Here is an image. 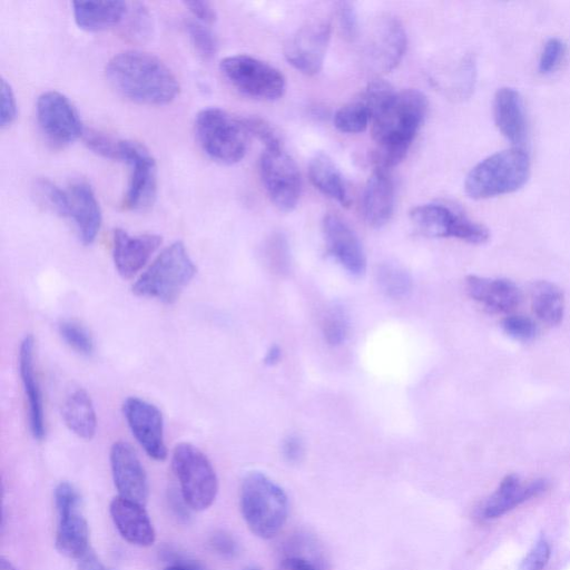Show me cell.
Returning a JSON list of instances; mask_svg holds the SVG:
<instances>
[{
    "mask_svg": "<svg viewBox=\"0 0 570 570\" xmlns=\"http://www.w3.org/2000/svg\"><path fill=\"white\" fill-rule=\"evenodd\" d=\"M428 111V99L419 90L395 91L372 114L375 168L390 170L406 156Z\"/></svg>",
    "mask_w": 570,
    "mask_h": 570,
    "instance_id": "obj_1",
    "label": "cell"
},
{
    "mask_svg": "<svg viewBox=\"0 0 570 570\" xmlns=\"http://www.w3.org/2000/svg\"><path fill=\"white\" fill-rule=\"evenodd\" d=\"M106 77L122 97L142 105L170 104L179 92L176 76L158 57L141 50H125L106 65Z\"/></svg>",
    "mask_w": 570,
    "mask_h": 570,
    "instance_id": "obj_2",
    "label": "cell"
},
{
    "mask_svg": "<svg viewBox=\"0 0 570 570\" xmlns=\"http://www.w3.org/2000/svg\"><path fill=\"white\" fill-rule=\"evenodd\" d=\"M239 508L252 533L272 539L286 523L288 499L283 488L271 478L259 471H250L240 483Z\"/></svg>",
    "mask_w": 570,
    "mask_h": 570,
    "instance_id": "obj_3",
    "label": "cell"
},
{
    "mask_svg": "<svg viewBox=\"0 0 570 570\" xmlns=\"http://www.w3.org/2000/svg\"><path fill=\"white\" fill-rule=\"evenodd\" d=\"M530 158L521 147L494 153L466 175L464 190L470 198L487 199L520 189L530 176Z\"/></svg>",
    "mask_w": 570,
    "mask_h": 570,
    "instance_id": "obj_4",
    "label": "cell"
},
{
    "mask_svg": "<svg viewBox=\"0 0 570 570\" xmlns=\"http://www.w3.org/2000/svg\"><path fill=\"white\" fill-rule=\"evenodd\" d=\"M196 274L185 245L177 240L165 247L132 285L137 296L163 303L175 302Z\"/></svg>",
    "mask_w": 570,
    "mask_h": 570,
    "instance_id": "obj_5",
    "label": "cell"
},
{
    "mask_svg": "<svg viewBox=\"0 0 570 570\" xmlns=\"http://www.w3.org/2000/svg\"><path fill=\"white\" fill-rule=\"evenodd\" d=\"M195 134L204 153L220 164H236L246 154L249 134L240 118L224 109H202L195 118Z\"/></svg>",
    "mask_w": 570,
    "mask_h": 570,
    "instance_id": "obj_6",
    "label": "cell"
},
{
    "mask_svg": "<svg viewBox=\"0 0 570 570\" xmlns=\"http://www.w3.org/2000/svg\"><path fill=\"white\" fill-rule=\"evenodd\" d=\"M171 468L180 494L193 511H204L215 501L218 478L206 454L188 442L178 443L171 454Z\"/></svg>",
    "mask_w": 570,
    "mask_h": 570,
    "instance_id": "obj_7",
    "label": "cell"
},
{
    "mask_svg": "<svg viewBox=\"0 0 570 570\" xmlns=\"http://www.w3.org/2000/svg\"><path fill=\"white\" fill-rule=\"evenodd\" d=\"M219 69L240 94L259 100H276L285 91L284 75L272 65L248 55L225 57Z\"/></svg>",
    "mask_w": 570,
    "mask_h": 570,
    "instance_id": "obj_8",
    "label": "cell"
},
{
    "mask_svg": "<svg viewBox=\"0 0 570 570\" xmlns=\"http://www.w3.org/2000/svg\"><path fill=\"white\" fill-rule=\"evenodd\" d=\"M410 219L414 228L428 237H453L470 244H483L490 238L485 226L443 204L415 206L410 212Z\"/></svg>",
    "mask_w": 570,
    "mask_h": 570,
    "instance_id": "obj_9",
    "label": "cell"
},
{
    "mask_svg": "<svg viewBox=\"0 0 570 570\" xmlns=\"http://www.w3.org/2000/svg\"><path fill=\"white\" fill-rule=\"evenodd\" d=\"M114 160L124 161L130 168L124 207L129 210L150 207L157 193V167L149 150L138 141L118 139Z\"/></svg>",
    "mask_w": 570,
    "mask_h": 570,
    "instance_id": "obj_10",
    "label": "cell"
},
{
    "mask_svg": "<svg viewBox=\"0 0 570 570\" xmlns=\"http://www.w3.org/2000/svg\"><path fill=\"white\" fill-rule=\"evenodd\" d=\"M259 174L274 205L284 213L295 209L302 191V179L296 163L283 148L264 150Z\"/></svg>",
    "mask_w": 570,
    "mask_h": 570,
    "instance_id": "obj_11",
    "label": "cell"
},
{
    "mask_svg": "<svg viewBox=\"0 0 570 570\" xmlns=\"http://www.w3.org/2000/svg\"><path fill=\"white\" fill-rule=\"evenodd\" d=\"M36 114L41 132L56 147H65L85 134L78 110L59 91L42 92L37 99Z\"/></svg>",
    "mask_w": 570,
    "mask_h": 570,
    "instance_id": "obj_12",
    "label": "cell"
},
{
    "mask_svg": "<svg viewBox=\"0 0 570 570\" xmlns=\"http://www.w3.org/2000/svg\"><path fill=\"white\" fill-rule=\"evenodd\" d=\"M331 38V23L314 19L302 26L285 43L284 56L296 70L314 76L323 67Z\"/></svg>",
    "mask_w": 570,
    "mask_h": 570,
    "instance_id": "obj_13",
    "label": "cell"
},
{
    "mask_svg": "<svg viewBox=\"0 0 570 570\" xmlns=\"http://www.w3.org/2000/svg\"><path fill=\"white\" fill-rule=\"evenodd\" d=\"M122 413L127 424L146 454L155 461L167 458L164 436V419L160 410L137 396L124 401Z\"/></svg>",
    "mask_w": 570,
    "mask_h": 570,
    "instance_id": "obj_14",
    "label": "cell"
},
{
    "mask_svg": "<svg viewBox=\"0 0 570 570\" xmlns=\"http://www.w3.org/2000/svg\"><path fill=\"white\" fill-rule=\"evenodd\" d=\"M406 50V33L392 16L376 20L365 46L366 62L376 72H389L402 60Z\"/></svg>",
    "mask_w": 570,
    "mask_h": 570,
    "instance_id": "obj_15",
    "label": "cell"
},
{
    "mask_svg": "<svg viewBox=\"0 0 570 570\" xmlns=\"http://www.w3.org/2000/svg\"><path fill=\"white\" fill-rule=\"evenodd\" d=\"M109 461L118 495L145 505L149 497L148 478L132 446L124 441L115 442Z\"/></svg>",
    "mask_w": 570,
    "mask_h": 570,
    "instance_id": "obj_16",
    "label": "cell"
},
{
    "mask_svg": "<svg viewBox=\"0 0 570 570\" xmlns=\"http://www.w3.org/2000/svg\"><path fill=\"white\" fill-rule=\"evenodd\" d=\"M323 234L328 253L352 276L360 277L366 271L363 246L351 227L334 214L323 219Z\"/></svg>",
    "mask_w": 570,
    "mask_h": 570,
    "instance_id": "obj_17",
    "label": "cell"
},
{
    "mask_svg": "<svg viewBox=\"0 0 570 570\" xmlns=\"http://www.w3.org/2000/svg\"><path fill=\"white\" fill-rule=\"evenodd\" d=\"M157 234L129 235L121 228L112 233V259L117 272L124 278L136 275L161 244Z\"/></svg>",
    "mask_w": 570,
    "mask_h": 570,
    "instance_id": "obj_18",
    "label": "cell"
},
{
    "mask_svg": "<svg viewBox=\"0 0 570 570\" xmlns=\"http://www.w3.org/2000/svg\"><path fill=\"white\" fill-rule=\"evenodd\" d=\"M109 514L119 534L130 544L147 548L155 543L156 531L144 504L117 495L110 501Z\"/></svg>",
    "mask_w": 570,
    "mask_h": 570,
    "instance_id": "obj_19",
    "label": "cell"
},
{
    "mask_svg": "<svg viewBox=\"0 0 570 570\" xmlns=\"http://www.w3.org/2000/svg\"><path fill=\"white\" fill-rule=\"evenodd\" d=\"M469 296L490 313H509L521 302L517 284L508 278H487L478 275L465 277Z\"/></svg>",
    "mask_w": 570,
    "mask_h": 570,
    "instance_id": "obj_20",
    "label": "cell"
},
{
    "mask_svg": "<svg viewBox=\"0 0 570 570\" xmlns=\"http://www.w3.org/2000/svg\"><path fill=\"white\" fill-rule=\"evenodd\" d=\"M35 341L32 335H26L19 347V374L28 403L30 433L36 440H42L46 434L43 402L40 385L33 363Z\"/></svg>",
    "mask_w": 570,
    "mask_h": 570,
    "instance_id": "obj_21",
    "label": "cell"
},
{
    "mask_svg": "<svg viewBox=\"0 0 570 570\" xmlns=\"http://www.w3.org/2000/svg\"><path fill=\"white\" fill-rule=\"evenodd\" d=\"M69 196V218L73 222L78 236L85 245L94 243L101 227V210L91 186L83 180L71 183Z\"/></svg>",
    "mask_w": 570,
    "mask_h": 570,
    "instance_id": "obj_22",
    "label": "cell"
},
{
    "mask_svg": "<svg viewBox=\"0 0 570 570\" xmlns=\"http://www.w3.org/2000/svg\"><path fill=\"white\" fill-rule=\"evenodd\" d=\"M493 118L501 135L515 147L527 136V118L520 92L512 87H501L493 98Z\"/></svg>",
    "mask_w": 570,
    "mask_h": 570,
    "instance_id": "obj_23",
    "label": "cell"
},
{
    "mask_svg": "<svg viewBox=\"0 0 570 570\" xmlns=\"http://www.w3.org/2000/svg\"><path fill=\"white\" fill-rule=\"evenodd\" d=\"M394 184L389 170L375 168L368 178L363 195V215L375 228L384 226L394 210Z\"/></svg>",
    "mask_w": 570,
    "mask_h": 570,
    "instance_id": "obj_24",
    "label": "cell"
},
{
    "mask_svg": "<svg viewBox=\"0 0 570 570\" xmlns=\"http://www.w3.org/2000/svg\"><path fill=\"white\" fill-rule=\"evenodd\" d=\"M56 548L62 556L78 560L89 549V527L80 505L57 511Z\"/></svg>",
    "mask_w": 570,
    "mask_h": 570,
    "instance_id": "obj_25",
    "label": "cell"
},
{
    "mask_svg": "<svg viewBox=\"0 0 570 570\" xmlns=\"http://www.w3.org/2000/svg\"><path fill=\"white\" fill-rule=\"evenodd\" d=\"M544 489L541 480L523 484L518 475H507L498 489L487 500L482 515L484 519H497L537 495Z\"/></svg>",
    "mask_w": 570,
    "mask_h": 570,
    "instance_id": "obj_26",
    "label": "cell"
},
{
    "mask_svg": "<svg viewBox=\"0 0 570 570\" xmlns=\"http://www.w3.org/2000/svg\"><path fill=\"white\" fill-rule=\"evenodd\" d=\"M124 1H73L72 13L77 26L86 31H101L120 23L128 14Z\"/></svg>",
    "mask_w": 570,
    "mask_h": 570,
    "instance_id": "obj_27",
    "label": "cell"
},
{
    "mask_svg": "<svg viewBox=\"0 0 570 570\" xmlns=\"http://www.w3.org/2000/svg\"><path fill=\"white\" fill-rule=\"evenodd\" d=\"M308 177L322 194L344 207L350 206L351 197L344 177L330 156L324 153L315 154L308 164Z\"/></svg>",
    "mask_w": 570,
    "mask_h": 570,
    "instance_id": "obj_28",
    "label": "cell"
},
{
    "mask_svg": "<svg viewBox=\"0 0 570 570\" xmlns=\"http://www.w3.org/2000/svg\"><path fill=\"white\" fill-rule=\"evenodd\" d=\"M62 417L77 436L90 440L97 429V416L89 394L83 389L72 391L62 406Z\"/></svg>",
    "mask_w": 570,
    "mask_h": 570,
    "instance_id": "obj_29",
    "label": "cell"
},
{
    "mask_svg": "<svg viewBox=\"0 0 570 570\" xmlns=\"http://www.w3.org/2000/svg\"><path fill=\"white\" fill-rule=\"evenodd\" d=\"M531 305L535 316L549 326L561 323L564 315L562 289L549 281H538L531 288Z\"/></svg>",
    "mask_w": 570,
    "mask_h": 570,
    "instance_id": "obj_30",
    "label": "cell"
},
{
    "mask_svg": "<svg viewBox=\"0 0 570 570\" xmlns=\"http://www.w3.org/2000/svg\"><path fill=\"white\" fill-rule=\"evenodd\" d=\"M371 120V109L362 97L345 104L334 115V126L346 134L364 131Z\"/></svg>",
    "mask_w": 570,
    "mask_h": 570,
    "instance_id": "obj_31",
    "label": "cell"
},
{
    "mask_svg": "<svg viewBox=\"0 0 570 570\" xmlns=\"http://www.w3.org/2000/svg\"><path fill=\"white\" fill-rule=\"evenodd\" d=\"M376 282L381 291L391 298H403L412 289V278L400 266L383 264L376 271Z\"/></svg>",
    "mask_w": 570,
    "mask_h": 570,
    "instance_id": "obj_32",
    "label": "cell"
},
{
    "mask_svg": "<svg viewBox=\"0 0 570 570\" xmlns=\"http://www.w3.org/2000/svg\"><path fill=\"white\" fill-rule=\"evenodd\" d=\"M33 189L38 200L48 209L61 217L69 216L70 204L67 190L61 189L48 178L36 179Z\"/></svg>",
    "mask_w": 570,
    "mask_h": 570,
    "instance_id": "obj_33",
    "label": "cell"
},
{
    "mask_svg": "<svg viewBox=\"0 0 570 570\" xmlns=\"http://www.w3.org/2000/svg\"><path fill=\"white\" fill-rule=\"evenodd\" d=\"M184 27L196 52L205 60L212 59L217 52L218 42L213 30L196 19H187Z\"/></svg>",
    "mask_w": 570,
    "mask_h": 570,
    "instance_id": "obj_34",
    "label": "cell"
},
{
    "mask_svg": "<svg viewBox=\"0 0 570 570\" xmlns=\"http://www.w3.org/2000/svg\"><path fill=\"white\" fill-rule=\"evenodd\" d=\"M58 331L65 343L81 355H90L95 344L90 332L76 321L66 320L59 323Z\"/></svg>",
    "mask_w": 570,
    "mask_h": 570,
    "instance_id": "obj_35",
    "label": "cell"
},
{
    "mask_svg": "<svg viewBox=\"0 0 570 570\" xmlns=\"http://www.w3.org/2000/svg\"><path fill=\"white\" fill-rule=\"evenodd\" d=\"M347 333L348 322L343 311L341 308L331 309L323 322L325 341L332 346H337L346 340Z\"/></svg>",
    "mask_w": 570,
    "mask_h": 570,
    "instance_id": "obj_36",
    "label": "cell"
},
{
    "mask_svg": "<svg viewBox=\"0 0 570 570\" xmlns=\"http://www.w3.org/2000/svg\"><path fill=\"white\" fill-rule=\"evenodd\" d=\"M502 331L511 338L520 342L533 340L538 333L535 323L528 316L509 315L501 321Z\"/></svg>",
    "mask_w": 570,
    "mask_h": 570,
    "instance_id": "obj_37",
    "label": "cell"
},
{
    "mask_svg": "<svg viewBox=\"0 0 570 570\" xmlns=\"http://www.w3.org/2000/svg\"><path fill=\"white\" fill-rule=\"evenodd\" d=\"M240 119L247 132L261 140L265 149L283 148L279 136L266 120L255 116Z\"/></svg>",
    "mask_w": 570,
    "mask_h": 570,
    "instance_id": "obj_38",
    "label": "cell"
},
{
    "mask_svg": "<svg viewBox=\"0 0 570 570\" xmlns=\"http://www.w3.org/2000/svg\"><path fill=\"white\" fill-rule=\"evenodd\" d=\"M566 53V45L559 38H550L543 45L538 69L542 75L553 72L561 63Z\"/></svg>",
    "mask_w": 570,
    "mask_h": 570,
    "instance_id": "obj_39",
    "label": "cell"
},
{
    "mask_svg": "<svg viewBox=\"0 0 570 570\" xmlns=\"http://www.w3.org/2000/svg\"><path fill=\"white\" fill-rule=\"evenodd\" d=\"M336 17L343 37L354 40L358 33V19L356 9L351 2H340L336 8Z\"/></svg>",
    "mask_w": 570,
    "mask_h": 570,
    "instance_id": "obj_40",
    "label": "cell"
},
{
    "mask_svg": "<svg viewBox=\"0 0 570 570\" xmlns=\"http://www.w3.org/2000/svg\"><path fill=\"white\" fill-rule=\"evenodd\" d=\"M118 139L106 136L98 131H87L85 142L94 153L109 159H115Z\"/></svg>",
    "mask_w": 570,
    "mask_h": 570,
    "instance_id": "obj_41",
    "label": "cell"
},
{
    "mask_svg": "<svg viewBox=\"0 0 570 570\" xmlns=\"http://www.w3.org/2000/svg\"><path fill=\"white\" fill-rule=\"evenodd\" d=\"M17 100L11 85L2 79L1 81V107L0 125L2 128L10 126L17 118Z\"/></svg>",
    "mask_w": 570,
    "mask_h": 570,
    "instance_id": "obj_42",
    "label": "cell"
},
{
    "mask_svg": "<svg viewBox=\"0 0 570 570\" xmlns=\"http://www.w3.org/2000/svg\"><path fill=\"white\" fill-rule=\"evenodd\" d=\"M550 553L549 543L543 539L539 540L525 556L520 570H543Z\"/></svg>",
    "mask_w": 570,
    "mask_h": 570,
    "instance_id": "obj_43",
    "label": "cell"
},
{
    "mask_svg": "<svg viewBox=\"0 0 570 570\" xmlns=\"http://www.w3.org/2000/svg\"><path fill=\"white\" fill-rule=\"evenodd\" d=\"M185 6L194 19L203 23L210 24L216 20V11L208 1H186Z\"/></svg>",
    "mask_w": 570,
    "mask_h": 570,
    "instance_id": "obj_44",
    "label": "cell"
},
{
    "mask_svg": "<svg viewBox=\"0 0 570 570\" xmlns=\"http://www.w3.org/2000/svg\"><path fill=\"white\" fill-rule=\"evenodd\" d=\"M282 570H324L323 566L305 556L288 554L281 561Z\"/></svg>",
    "mask_w": 570,
    "mask_h": 570,
    "instance_id": "obj_45",
    "label": "cell"
},
{
    "mask_svg": "<svg viewBox=\"0 0 570 570\" xmlns=\"http://www.w3.org/2000/svg\"><path fill=\"white\" fill-rule=\"evenodd\" d=\"M214 550L223 557L233 558L238 552L237 542L226 532L215 533L212 538Z\"/></svg>",
    "mask_w": 570,
    "mask_h": 570,
    "instance_id": "obj_46",
    "label": "cell"
},
{
    "mask_svg": "<svg viewBox=\"0 0 570 570\" xmlns=\"http://www.w3.org/2000/svg\"><path fill=\"white\" fill-rule=\"evenodd\" d=\"M282 453L287 462H298L304 453V445L299 436L292 434L284 439Z\"/></svg>",
    "mask_w": 570,
    "mask_h": 570,
    "instance_id": "obj_47",
    "label": "cell"
},
{
    "mask_svg": "<svg viewBox=\"0 0 570 570\" xmlns=\"http://www.w3.org/2000/svg\"><path fill=\"white\" fill-rule=\"evenodd\" d=\"M77 570H116L105 564L90 548L77 560Z\"/></svg>",
    "mask_w": 570,
    "mask_h": 570,
    "instance_id": "obj_48",
    "label": "cell"
},
{
    "mask_svg": "<svg viewBox=\"0 0 570 570\" xmlns=\"http://www.w3.org/2000/svg\"><path fill=\"white\" fill-rule=\"evenodd\" d=\"M281 355V348L277 345H272L264 356V363L268 366H273L278 363Z\"/></svg>",
    "mask_w": 570,
    "mask_h": 570,
    "instance_id": "obj_49",
    "label": "cell"
},
{
    "mask_svg": "<svg viewBox=\"0 0 570 570\" xmlns=\"http://www.w3.org/2000/svg\"><path fill=\"white\" fill-rule=\"evenodd\" d=\"M164 570H198V569L190 564H187V563L177 562V563L168 564Z\"/></svg>",
    "mask_w": 570,
    "mask_h": 570,
    "instance_id": "obj_50",
    "label": "cell"
},
{
    "mask_svg": "<svg viewBox=\"0 0 570 570\" xmlns=\"http://www.w3.org/2000/svg\"><path fill=\"white\" fill-rule=\"evenodd\" d=\"M0 570H18L13 563L4 558L3 556L0 557Z\"/></svg>",
    "mask_w": 570,
    "mask_h": 570,
    "instance_id": "obj_51",
    "label": "cell"
},
{
    "mask_svg": "<svg viewBox=\"0 0 570 570\" xmlns=\"http://www.w3.org/2000/svg\"><path fill=\"white\" fill-rule=\"evenodd\" d=\"M244 570H259V569L254 568V567H249V568H246V569H244Z\"/></svg>",
    "mask_w": 570,
    "mask_h": 570,
    "instance_id": "obj_52",
    "label": "cell"
}]
</instances>
